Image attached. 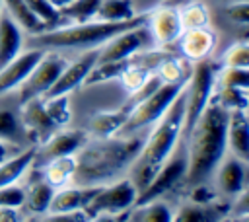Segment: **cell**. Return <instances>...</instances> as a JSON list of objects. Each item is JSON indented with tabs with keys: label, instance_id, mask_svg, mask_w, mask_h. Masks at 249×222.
I'll list each match as a JSON object with an SVG mask.
<instances>
[{
	"label": "cell",
	"instance_id": "obj_1",
	"mask_svg": "<svg viewBox=\"0 0 249 222\" xmlns=\"http://www.w3.org/2000/svg\"><path fill=\"white\" fill-rule=\"evenodd\" d=\"M226 123L228 111L212 95L195 125L185 134L187 171L185 179L191 185H202L212 177L214 167L226 154Z\"/></svg>",
	"mask_w": 249,
	"mask_h": 222
},
{
	"label": "cell",
	"instance_id": "obj_2",
	"mask_svg": "<svg viewBox=\"0 0 249 222\" xmlns=\"http://www.w3.org/2000/svg\"><path fill=\"white\" fill-rule=\"evenodd\" d=\"M183 119H185V86L177 93V97L169 103L165 113L154 123L150 136L146 138L138 160L134 164V177H130L138 189V193L152 179L158 166L169 156L179 138L183 136Z\"/></svg>",
	"mask_w": 249,
	"mask_h": 222
},
{
	"label": "cell",
	"instance_id": "obj_3",
	"mask_svg": "<svg viewBox=\"0 0 249 222\" xmlns=\"http://www.w3.org/2000/svg\"><path fill=\"white\" fill-rule=\"evenodd\" d=\"M146 23V14L134 16L124 21H101V19H88L80 23H70L62 27H49L41 33L29 35V47L43 49V51H54V49H99L105 41H109L113 35Z\"/></svg>",
	"mask_w": 249,
	"mask_h": 222
},
{
	"label": "cell",
	"instance_id": "obj_4",
	"mask_svg": "<svg viewBox=\"0 0 249 222\" xmlns=\"http://www.w3.org/2000/svg\"><path fill=\"white\" fill-rule=\"evenodd\" d=\"M185 84H161L154 93H150L146 99H142L140 103H136L134 107L128 109L126 121L117 134L123 138H130L134 132L154 125L165 113V109L177 97V93L183 90Z\"/></svg>",
	"mask_w": 249,
	"mask_h": 222
},
{
	"label": "cell",
	"instance_id": "obj_5",
	"mask_svg": "<svg viewBox=\"0 0 249 222\" xmlns=\"http://www.w3.org/2000/svg\"><path fill=\"white\" fill-rule=\"evenodd\" d=\"M214 64L204 58L193 64L191 76L185 84V119H183V134L189 132V129L195 125L202 109L212 97L214 92Z\"/></svg>",
	"mask_w": 249,
	"mask_h": 222
},
{
	"label": "cell",
	"instance_id": "obj_6",
	"mask_svg": "<svg viewBox=\"0 0 249 222\" xmlns=\"http://www.w3.org/2000/svg\"><path fill=\"white\" fill-rule=\"evenodd\" d=\"M138 189L132 179H121L111 185H101V189L91 197V201L84 206L88 218H117L115 214L130 210L136 203Z\"/></svg>",
	"mask_w": 249,
	"mask_h": 222
},
{
	"label": "cell",
	"instance_id": "obj_7",
	"mask_svg": "<svg viewBox=\"0 0 249 222\" xmlns=\"http://www.w3.org/2000/svg\"><path fill=\"white\" fill-rule=\"evenodd\" d=\"M185 171H187V148H185V140H181L175 144V148L169 152V156L158 166L152 179L138 193L136 203H144V201L161 197L171 187H175L181 179H185Z\"/></svg>",
	"mask_w": 249,
	"mask_h": 222
},
{
	"label": "cell",
	"instance_id": "obj_8",
	"mask_svg": "<svg viewBox=\"0 0 249 222\" xmlns=\"http://www.w3.org/2000/svg\"><path fill=\"white\" fill-rule=\"evenodd\" d=\"M68 60L56 53L45 51L41 55V58L35 62V66L29 70V74L23 78V82L16 88L18 90V101L23 103L27 99L33 97H43L49 88L54 84V80L58 78L60 70L64 68Z\"/></svg>",
	"mask_w": 249,
	"mask_h": 222
},
{
	"label": "cell",
	"instance_id": "obj_9",
	"mask_svg": "<svg viewBox=\"0 0 249 222\" xmlns=\"http://www.w3.org/2000/svg\"><path fill=\"white\" fill-rule=\"evenodd\" d=\"M148 41H152L150 31L146 23L128 27L117 35H113L109 41H105L97 49V60L95 62H107V60H123L134 56Z\"/></svg>",
	"mask_w": 249,
	"mask_h": 222
},
{
	"label": "cell",
	"instance_id": "obj_10",
	"mask_svg": "<svg viewBox=\"0 0 249 222\" xmlns=\"http://www.w3.org/2000/svg\"><path fill=\"white\" fill-rule=\"evenodd\" d=\"M86 142V132L84 130H72V129H56L53 130L45 140L39 142V148H35V158L31 166H45L47 162L60 158V156H68L74 154L76 150H80Z\"/></svg>",
	"mask_w": 249,
	"mask_h": 222
},
{
	"label": "cell",
	"instance_id": "obj_11",
	"mask_svg": "<svg viewBox=\"0 0 249 222\" xmlns=\"http://www.w3.org/2000/svg\"><path fill=\"white\" fill-rule=\"evenodd\" d=\"M214 181L216 189L226 195L237 199L245 191V179H247V160H241L233 154H224V158L214 167Z\"/></svg>",
	"mask_w": 249,
	"mask_h": 222
},
{
	"label": "cell",
	"instance_id": "obj_12",
	"mask_svg": "<svg viewBox=\"0 0 249 222\" xmlns=\"http://www.w3.org/2000/svg\"><path fill=\"white\" fill-rule=\"evenodd\" d=\"M97 60V49H88L84 55H80L76 60L66 62L64 68L60 70L58 78L54 80V84L49 88V92L43 97L49 95H62V93H70L76 88H82L88 72L91 70V66Z\"/></svg>",
	"mask_w": 249,
	"mask_h": 222
},
{
	"label": "cell",
	"instance_id": "obj_13",
	"mask_svg": "<svg viewBox=\"0 0 249 222\" xmlns=\"http://www.w3.org/2000/svg\"><path fill=\"white\" fill-rule=\"evenodd\" d=\"M18 115H19L21 127L25 130V136L29 138L33 134L35 142L45 140L53 130L58 129L53 123V119L49 117V113L45 109V103H43V97H33V99H27V101L19 103V113Z\"/></svg>",
	"mask_w": 249,
	"mask_h": 222
},
{
	"label": "cell",
	"instance_id": "obj_14",
	"mask_svg": "<svg viewBox=\"0 0 249 222\" xmlns=\"http://www.w3.org/2000/svg\"><path fill=\"white\" fill-rule=\"evenodd\" d=\"M146 27L150 31V37L158 45H169L171 41L179 39L181 35V21L179 12L173 6H160L146 14Z\"/></svg>",
	"mask_w": 249,
	"mask_h": 222
},
{
	"label": "cell",
	"instance_id": "obj_15",
	"mask_svg": "<svg viewBox=\"0 0 249 222\" xmlns=\"http://www.w3.org/2000/svg\"><path fill=\"white\" fill-rule=\"evenodd\" d=\"M43 53H45L43 49L29 47L27 51L14 56L10 62L0 66V97L6 95L8 92L16 90L23 82V78L29 74V70L35 66V62L41 58Z\"/></svg>",
	"mask_w": 249,
	"mask_h": 222
},
{
	"label": "cell",
	"instance_id": "obj_16",
	"mask_svg": "<svg viewBox=\"0 0 249 222\" xmlns=\"http://www.w3.org/2000/svg\"><path fill=\"white\" fill-rule=\"evenodd\" d=\"M179 47L183 53V58L189 62H198L210 56V53L216 47V33L204 25L195 29H185L179 35Z\"/></svg>",
	"mask_w": 249,
	"mask_h": 222
},
{
	"label": "cell",
	"instance_id": "obj_17",
	"mask_svg": "<svg viewBox=\"0 0 249 222\" xmlns=\"http://www.w3.org/2000/svg\"><path fill=\"white\" fill-rule=\"evenodd\" d=\"M226 150H230V154H233L241 160L249 158V123H247L245 109L228 111Z\"/></svg>",
	"mask_w": 249,
	"mask_h": 222
},
{
	"label": "cell",
	"instance_id": "obj_18",
	"mask_svg": "<svg viewBox=\"0 0 249 222\" xmlns=\"http://www.w3.org/2000/svg\"><path fill=\"white\" fill-rule=\"evenodd\" d=\"M99 189H101V185H93V187H56L47 212L80 210L91 201V197Z\"/></svg>",
	"mask_w": 249,
	"mask_h": 222
},
{
	"label": "cell",
	"instance_id": "obj_19",
	"mask_svg": "<svg viewBox=\"0 0 249 222\" xmlns=\"http://www.w3.org/2000/svg\"><path fill=\"white\" fill-rule=\"evenodd\" d=\"M21 47H23V31L2 8L0 12V66H4L14 56H18L21 53Z\"/></svg>",
	"mask_w": 249,
	"mask_h": 222
},
{
	"label": "cell",
	"instance_id": "obj_20",
	"mask_svg": "<svg viewBox=\"0 0 249 222\" xmlns=\"http://www.w3.org/2000/svg\"><path fill=\"white\" fill-rule=\"evenodd\" d=\"M2 8L8 12V16L21 27V31H25L27 35H35L41 33L45 29H49V25L39 19L23 0H2Z\"/></svg>",
	"mask_w": 249,
	"mask_h": 222
},
{
	"label": "cell",
	"instance_id": "obj_21",
	"mask_svg": "<svg viewBox=\"0 0 249 222\" xmlns=\"http://www.w3.org/2000/svg\"><path fill=\"white\" fill-rule=\"evenodd\" d=\"M41 167H43V179L49 181L56 189L74 179V175L78 171V160L74 158V154H68V156L54 158Z\"/></svg>",
	"mask_w": 249,
	"mask_h": 222
},
{
	"label": "cell",
	"instance_id": "obj_22",
	"mask_svg": "<svg viewBox=\"0 0 249 222\" xmlns=\"http://www.w3.org/2000/svg\"><path fill=\"white\" fill-rule=\"evenodd\" d=\"M33 158H35V148H23L14 156L6 158L4 162H0V187L19 181L21 175L31 167Z\"/></svg>",
	"mask_w": 249,
	"mask_h": 222
},
{
	"label": "cell",
	"instance_id": "obj_23",
	"mask_svg": "<svg viewBox=\"0 0 249 222\" xmlns=\"http://www.w3.org/2000/svg\"><path fill=\"white\" fill-rule=\"evenodd\" d=\"M126 115H128V111L124 107L113 109V111H99V113L91 115V119H89V130L93 134H97V136H103V138L113 136L124 125Z\"/></svg>",
	"mask_w": 249,
	"mask_h": 222
},
{
	"label": "cell",
	"instance_id": "obj_24",
	"mask_svg": "<svg viewBox=\"0 0 249 222\" xmlns=\"http://www.w3.org/2000/svg\"><path fill=\"white\" fill-rule=\"evenodd\" d=\"M173 216V210L158 199H150L144 203H136V206L126 216L128 220H140V222H169Z\"/></svg>",
	"mask_w": 249,
	"mask_h": 222
},
{
	"label": "cell",
	"instance_id": "obj_25",
	"mask_svg": "<svg viewBox=\"0 0 249 222\" xmlns=\"http://www.w3.org/2000/svg\"><path fill=\"white\" fill-rule=\"evenodd\" d=\"M53 193H54V187L41 179V181H35L27 191H25V197H23V208L31 214H43L49 210V204H51V199H53Z\"/></svg>",
	"mask_w": 249,
	"mask_h": 222
},
{
	"label": "cell",
	"instance_id": "obj_26",
	"mask_svg": "<svg viewBox=\"0 0 249 222\" xmlns=\"http://www.w3.org/2000/svg\"><path fill=\"white\" fill-rule=\"evenodd\" d=\"M191 68L187 58H161L158 62V76L163 84H185L191 76Z\"/></svg>",
	"mask_w": 249,
	"mask_h": 222
},
{
	"label": "cell",
	"instance_id": "obj_27",
	"mask_svg": "<svg viewBox=\"0 0 249 222\" xmlns=\"http://www.w3.org/2000/svg\"><path fill=\"white\" fill-rule=\"evenodd\" d=\"M179 12V21H181V29H195V27H204L210 23V10L204 2H187L181 8H177Z\"/></svg>",
	"mask_w": 249,
	"mask_h": 222
},
{
	"label": "cell",
	"instance_id": "obj_28",
	"mask_svg": "<svg viewBox=\"0 0 249 222\" xmlns=\"http://www.w3.org/2000/svg\"><path fill=\"white\" fill-rule=\"evenodd\" d=\"M130 58H123V60H107V62H95L91 66V70L88 72L86 80L82 86H91V84H99V82H107V80H115L121 76V72L130 64Z\"/></svg>",
	"mask_w": 249,
	"mask_h": 222
},
{
	"label": "cell",
	"instance_id": "obj_29",
	"mask_svg": "<svg viewBox=\"0 0 249 222\" xmlns=\"http://www.w3.org/2000/svg\"><path fill=\"white\" fill-rule=\"evenodd\" d=\"M134 6L132 0H101L97 14L93 19L101 21H124L134 18Z\"/></svg>",
	"mask_w": 249,
	"mask_h": 222
},
{
	"label": "cell",
	"instance_id": "obj_30",
	"mask_svg": "<svg viewBox=\"0 0 249 222\" xmlns=\"http://www.w3.org/2000/svg\"><path fill=\"white\" fill-rule=\"evenodd\" d=\"M99 2L101 0H72L64 8L58 10V16H60V19H68L72 23L88 21V19L95 18Z\"/></svg>",
	"mask_w": 249,
	"mask_h": 222
},
{
	"label": "cell",
	"instance_id": "obj_31",
	"mask_svg": "<svg viewBox=\"0 0 249 222\" xmlns=\"http://www.w3.org/2000/svg\"><path fill=\"white\" fill-rule=\"evenodd\" d=\"M43 103H45V109L49 113V117L53 119V123L60 129V127H66L72 119V109H70V97L68 93H62V95H49V97H43Z\"/></svg>",
	"mask_w": 249,
	"mask_h": 222
},
{
	"label": "cell",
	"instance_id": "obj_32",
	"mask_svg": "<svg viewBox=\"0 0 249 222\" xmlns=\"http://www.w3.org/2000/svg\"><path fill=\"white\" fill-rule=\"evenodd\" d=\"M247 90H249V88H220L218 92H212V95L216 97V101H218L226 111L247 109V103H249Z\"/></svg>",
	"mask_w": 249,
	"mask_h": 222
},
{
	"label": "cell",
	"instance_id": "obj_33",
	"mask_svg": "<svg viewBox=\"0 0 249 222\" xmlns=\"http://www.w3.org/2000/svg\"><path fill=\"white\" fill-rule=\"evenodd\" d=\"M21 136H25V130L21 127L19 115H16L12 109H0V138L19 144Z\"/></svg>",
	"mask_w": 249,
	"mask_h": 222
},
{
	"label": "cell",
	"instance_id": "obj_34",
	"mask_svg": "<svg viewBox=\"0 0 249 222\" xmlns=\"http://www.w3.org/2000/svg\"><path fill=\"white\" fill-rule=\"evenodd\" d=\"M214 86L220 88H249V72L247 68L224 66L220 74L214 76Z\"/></svg>",
	"mask_w": 249,
	"mask_h": 222
},
{
	"label": "cell",
	"instance_id": "obj_35",
	"mask_svg": "<svg viewBox=\"0 0 249 222\" xmlns=\"http://www.w3.org/2000/svg\"><path fill=\"white\" fill-rule=\"evenodd\" d=\"M152 72H150V68L148 66H140V64H134L132 60H130V64L121 72V76H119V80L123 82V88L128 92V93H132L134 90H138L144 82H146V78L150 76Z\"/></svg>",
	"mask_w": 249,
	"mask_h": 222
},
{
	"label": "cell",
	"instance_id": "obj_36",
	"mask_svg": "<svg viewBox=\"0 0 249 222\" xmlns=\"http://www.w3.org/2000/svg\"><path fill=\"white\" fill-rule=\"evenodd\" d=\"M224 66H237V68H249V47L247 41H237L226 49L222 55Z\"/></svg>",
	"mask_w": 249,
	"mask_h": 222
},
{
	"label": "cell",
	"instance_id": "obj_37",
	"mask_svg": "<svg viewBox=\"0 0 249 222\" xmlns=\"http://www.w3.org/2000/svg\"><path fill=\"white\" fill-rule=\"evenodd\" d=\"M210 210L198 203H193V204H185L181 206L173 216L171 220H177V222H202V220H210L214 216L208 214Z\"/></svg>",
	"mask_w": 249,
	"mask_h": 222
},
{
	"label": "cell",
	"instance_id": "obj_38",
	"mask_svg": "<svg viewBox=\"0 0 249 222\" xmlns=\"http://www.w3.org/2000/svg\"><path fill=\"white\" fill-rule=\"evenodd\" d=\"M23 2H25L27 8H29L39 19H43L47 25H54V23L60 21L58 10L53 8V6L49 4V0H23Z\"/></svg>",
	"mask_w": 249,
	"mask_h": 222
},
{
	"label": "cell",
	"instance_id": "obj_39",
	"mask_svg": "<svg viewBox=\"0 0 249 222\" xmlns=\"http://www.w3.org/2000/svg\"><path fill=\"white\" fill-rule=\"evenodd\" d=\"M23 197H25V189L18 181L0 187V206H16V208H21Z\"/></svg>",
	"mask_w": 249,
	"mask_h": 222
},
{
	"label": "cell",
	"instance_id": "obj_40",
	"mask_svg": "<svg viewBox=\"0 0 249 222\" xmlns=\"http://www.w3.org/2000/svg\"><path fill=\"white\" fill-rule=\"evenodd\" d=\"M226 14H228V18L233 23L245 27L247 25V19H249V4H247V0H237V2L230 4L226 8Z\"/></svg>",
	"mask_w": 249,
	"mask_h": 222
},
{
	"label": "cell",
	"instance_id": "obj_41",
	"mask_svg": "<svg viewBox=\"0 0 249 222\" xmlns=\"http://www.w3.org/2000/svg\"><path fill=\"white\" fill-rule=\"evenodd\" d=\"M43 220L47 222H86L89 218L84 212V208H80V210H64V212H47Z\"/></svg>",
	"mask_w": 249,
	"mask_h": 222
},
{
	"label": "cell",
	"instance_id": "obj_42",
	"mask_svg": "<svg viewBox=\"0 0 249 222\" xmlns=\"http://www.w3.org/2000/svg\"><path fill=\"white\" fill-rule=\"evenodd\" d=\"M19 144H14V142H8V140H2L0 138V162H4L6 158L14 156L16 152H19Z\"/></svg>",
	"mask_w": 249,
	"mask_h": 222
},
{
	"label": "cell",
	"instance_id": "obj_43",
	"mask_svg": "<svg viewBox=\"0 0 249 222\" xmlns=\"http://www.w3.org/2000/svg\"><path fill=\"white\" fill-rule=\"evenodd\" d=\"M19 208L16 206H0V222H14L19 220Z\"/></svg>",
	"mask_w": 249,
	"mask_h": 222
},
{
	"label": "cell",
	"instance_id": "obj_44",
	"mask_svg": "<svg viewBox=\"0 0 249 222\" xmlns=\"http://www.w3.org/2000/svg\"><path fill=\"white\" fill-rule=\"evenodd\" d=\"M68 2H72V0H49V4L53 6V8H56V10H60V8H64Z\"/></svg>",
	"mask_w": 249,
	"mask_h": 222
},
{
	"label": "cell",
	"instance_id": "obj_45",
	"mask_svg": "<svg viewBox=\"0 0 249 222\" xmlns=\"http://www.w3.org/2000/svg\"><path fill=\"white\" fill-rule=\"evenodd\" d=\"M0 12H2V0H0Z\"/></svg>",
	"mask_w": 249,
	"mask_h": 222
}]
</instances>
